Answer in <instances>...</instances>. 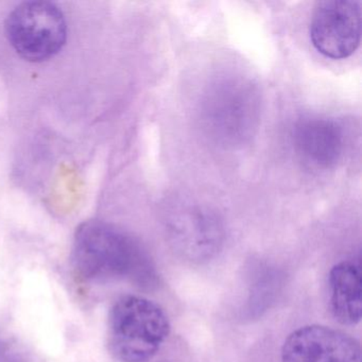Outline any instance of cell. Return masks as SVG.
Instances as JSON below:
<instances>
[{"mask_svg": "<svg viewBox=\"0 0 362 362\" xmlns=\"http://www.w3.org/2000/svg\"><path fill=\"white\" fill-rule=\"evenodd\" d=\"M6 35L18 56L29 62H43L62 50L67 23L56 4L25 1L8 16Z\"/></svg>", "mask_w": 362, "mask_h": 362, "instance_id": "cell-4", "label": "cell"}, {"mask_svg": "<svg viewBox=\"0 0 362 362\" xmlns=\"http://www.w3.org/2000/svg\"><path fill=\"white\" fill-rule=\"evenodd\" d=\"M73 262L78 276L88 283L127 279L144 288L156 284V269L141 243L100 220H88L76 230Z\"/></svg>", "mask_w": 362, "mask_h": 362, "instance_id": "cell-1", "label": "cell"}, {"mask_svg": "<svg viewBox=\"0 0 362 362\" xmlns=\"http://www.w3.org/2000/svg\"><path fill=\"white\" fill-rule=\"evenodd\" d=\"M329 308L343 325H356L362 317V276L359 260H343L329 273Z\"/></svg>", "mask_w": 362, "mask_h": 362, "instance_id": "cell-9", "label": "cell"}, {"mask_svg": "<svg viewBox=\"0 0 362 362\" xmlns=\"http://www.w3.org/2000/svg\"><path fill=\"white\" fill-rule=\"evenodd\" d=\"M294 149L309 166L329 169L340 162L345 147L342 126L330 118L308 116L294 124Z\"/></svg>", "mask_w": 362, "mask_h": 362, "instance_id": "cell-8", "label": "cell"}, {"mask_svg": "<svg viewBox=\"0 0 362 362\" xmlns=\"http://www.w3.org/2000/svg\"><path fill=\"white\" fill-rule=\"evenodd\" d=\"M170 332L166 313L139 296L118 298L109 315L107 342L120 362H147L160 351Z\"/></svg>", "mask_w": 362, "mask_h": 362, "instance_id": "cell-2", "label": "cell"}, {"mask_svg": "<svg viewBox=\"0 0 362 362\" xmlns=\"http://www.w3.org/2000/svg\"><path fill=\"white\" fill-rule=\"evenodd\" d=\"M167 237L177 253L192 262L211 259L224 241L222 220L209 207L179 203L167 213Z\"/></svg>", "mask_w": 362, "mask_h": 362, "instance_id": "cell-5", "label": "cell"}, {"mask_svg": "<svg viewBox=\"0 0 362 362\" xmlns=\"http://www.w3.org/2000/svg\"><path fill=\"white\" fill-rule=\"evenodd\" d=\"M281 362H361L357 340L322 325L294 330L281 347Z\"/></svg>", "mask_w": 362, "mask_h": 362, "instance_id": "cell-7", "label": "cell"}, {"mask_svg": "<svg viewBox=\"0 0 362 362\" xmlns=\"http://www.w3.org/2000/svg\"><path fill=\"white\" fill-rule=\"evenodd\" d=\"M259 99L251 82L226 78L209 86L201 103V120L211 139L224 147L243 145L253 135Z\"/></svg>", "mask_w": 362, "mask_h": 362, "instance_id": "cell-3", "label": "cell"}, {"mask_svg": "<svg viewBox=\"0 0 362 362\" xmlns=\"http://www.w3.org/2000/svg\"><path fill=\"white\" fill-rule=\"evenodd\" d=\"M309 35L313 47L326 58H349L361 40V3L354 0L317 3Z\"/></svg>", "mask_w": 362, "mask_h": 362, "instance_id": "cell-6", "label": "cell"}]
</instances>
